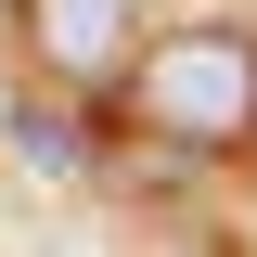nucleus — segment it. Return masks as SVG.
I'll use <instances>...</instances> for the list:
<instances>
[{
  "label": "nucleus",
  "instance_id": "1",
  "mask_svg": "<svg viewBox=\"0 0 257 257\" xmlns=\"http://www.w3.org/2000/svg\"><path fill=\"white\" fill-rule=\"evenodd\" d=\"M142 116L180 142H257V39L244 26H180L142 52Z\"/></svg>",
  "mask_w": 257,
  "mask_h": 257
},
{
  "label": "nucleus",
  "instance_id": "2",
  "mask_svg": "<svg viewBox=\"0 0 257 257\" xmlns=\"http://www.w3.org/2000/svg\"><path fill=\"white\" fill-rule=\"evenodd\" d=\"M128 13H142V0H26V39L64 77H103V64L128 52Z\"/></svg>",
  "mask_w": 257,
  "mask_h": 257
},
{
  "label": "nucleus",
  "instance_id": "3",
  "mask_svg": "<svg viewBox=\"0 0 257 257\" xmlns=\"http://www.w3.org/2000/svg\"><path fill=\"white\" fill-rule=\"evenodd\" d=\"M180 257H219V244H180Z\"/></svg>",
  "mask_w": 257,
  "mask_h": 257
}]
</instances>
